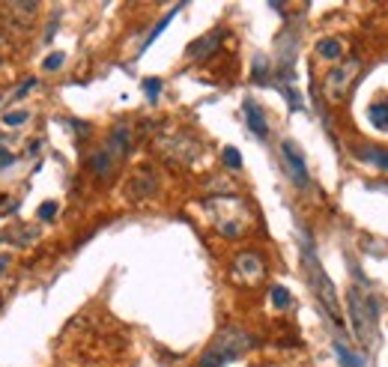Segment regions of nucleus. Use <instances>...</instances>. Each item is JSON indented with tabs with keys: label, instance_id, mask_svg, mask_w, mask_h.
Masks as SVG:
<instances>
[{
	"label": "nucleus",
	"instance_id": "1",
	"mask_svg": "<svg viewBox=\"0 0 388 367\" xmlns=\"http://www.w3.org/2000/svg\"><path fill=\"white\" fill-rule=\"evenodd\" d=\"M347 311H350V322H353V334L358 337L362 346H373L377 341V319H379V305L373 299V292L367 290V284L350 287L347 292Z\"/></svg>",
	"mask_w": 388,
	"mask_h": 367
},
{
	"label": "nucleus",
	"instance_id": "2",
	"mask_svg": "<svg viewBox=\"0 0 388 367\" xmlns=\"http://www.w3.org/2000/svg\"><path fill=\"white\" fill-rule=\"evenodd\" d=\"M301 266H305V275H308V281H311V290L317 292L320 305H323L326 311H328V317L335 319V326L340 329V326H343V319H340V305H338V292H335L332 281H328L326 269L320 266V260H317V254H314L311 242H305V251H301Z\"/></svg>",
	"mask_w": 388,
	"mask_h": 367
},
{
	"label": "nucleus",
	"instance_id": "3",
	"mask_svg": "<svg viewBox=\"0 0 388 367\" xmlns=\"http://www.w3.org/2000/svg\"><path fill=\"white\" fill-rule=\"evenodd\" d=\"M358 72H362V60L358 57H350V60L332 66L326 75V96L332 102H343L347 93L353 90V81L358 78Z\"/></svg>",
	"mask_w": 388,
	"mask_h": 367
},
{
	"label": "nucleus",
	"instance_id": "4",
	"mask_svg": "<svg viewBox=\"0 0 388 367\" xmlns=\"http://www.w3.org/2000/svg\"><path fill=\"white\" fill-rule=\"evenodd\" d=\"M254 344H257V341H254V337H251L245 329H239V326H224L218 334H215V341H212L209 349L221 352L227 361H236L239 356H245V352H248Z\"/></svg>",
	"mask_w": 388,
	"mask_h": 367
},
{
	"label": "nucleus",
	"instance_id": "5",
	"mask_svg": "<svg viewBox=\"0 0 388 367\" xmlns=\"http://www.w3.org/2000/svg\"><path fill=\"white\" fill-rule=\"evenodd\" d=\"M281 158H284V168H287V173H290V180L296 182V188H308L311 176H308V165H305V153H301L293 141H284L281 143Z\"/></svg>",
	"mask_w": 388,
	"mask_h": 367
},
{
	"label": "nucleus",
	"instance_id": "6",
	"mask_svg": "<svg viewBox=\"0 0 388 367\" xmlns=\"http://www.w3.org/2000/svg\"><path fill=\"white\" fill-rule=\"evenodd\" d=\"M263 275H266V263H263L260 254H254V251L236 254V260H233V278H236L239 284H260Z\"/></svg>",
	"mask_w": 388,
	"mask_h": 367
},
{
	"label": "nucleus",
	"instance_id": "7",
	"mask_svg": "<svg viewBox=\"0 0 388 367\" xmlns=\"http://www.w3.org/2000/svg\"><path fill=\"white\" fill-rule=\"evenodd\" d=\"M224 39H227V31H224V27H215L212 33L194 39L192 45L185 48V57H189V60H200V63H204V60H209V57L221 48V42H224Z\"/></svg>",
	"mask_w": 388,
	"mask_h": 367
},
{
	"label": "nucleus",
	"instance_id": "8",
	"mask_svg": "<svg viewBox=\"0 0 388 367\" xmlns=\"http://www.w3.org/2000/svg\"><path fill=\"white\" fill-rule=\"evenodd\" d=\"M155 192H159V180H155L153 170H138L132 180H128V195H132L135 200H143V197H153Z\"/></svg>",
	"mask_w": 388,
	"mask_h": 367
},
{
	"label": "nucleus",
	"instance_id": "9",
	"mask_svg": "<svg viewBox=\"0 0 388 367\" xmlns=\"http://www.w3.org/2000/svg\"><path fill=\"white\" fill-rule=\"evenodd\" d=\"M132 143H135V141H132V128H128L126 123H120L117 128L111 131V138H108V146H105V150L120 161V158H126L128 153H132Z\"/></svg>",
	"mask_w": 388,
	"mask_h": 367
},
{
	"label": "nucleus",
	"instance_id": "10",
	"mask_svg": "<svg viewBox=\"0 0 388 367\" xmlns=\"http://www.w3.org/2000/svg\"><path fill=\"white\" fill-rule=\"evenodd\" d=\"M242 111H245V123H248V128L254 131L257 138L260 141H266L269 138V123H266V114H263V108L257 105V102H245V105H242Z\"/></svg>",
	"mask_w": 388,
	"mask_h": 367
},
{
	"label": "nucleus",
	"instance_id": "11",
	"mask_svg": "<svg viewBox=\"0 0 388 367\" xmlns=\"http://www.w3.org/2000/svg\"><path fill=\"white\" fill-rule=\"evenodd\" d=\"M90 170L99 176V180H108V176L113 173V168H117V158H113L108 150H96L93 155H90Z\"/></svg>",
	"mask_w": 388,
	"mask_h": 367
},
{
	"label": "nucleus",
	"instance_id": "12",
	"mask_svg": "<svg viewBox=\"0 0 388 367\" xmlns=\"http://www.w3.org/2000/svg\"><path fill=\"white\" fill-rule=\"evenodd\" d=\"M355 158L367 161V165H377L382 170H388V150H382V146H355Z\"/></svg>",
	"mask_w": 388,
	"mask_h": 367
},
{
	"label": "nucleus",
	"instance_id": "13",
	"mask_svg": "<svg viewBox=\"0 0 388 367\" xmlns=\"http://www.w3.org/2000/svg\"><path fill=\"white\" fill-rule=\"evenodd\" d=\"M4 239H9L12 245L27 248V245H33V242L39 239V230H36L33 224H21V227H16V230H6V236H4Z\"/></svg>",
	"mask_w": 388,
	"mask_h": 367
},
{
	"label": "nucleus",
	"instance_id": "14",
	"mask_svg": "<svg viewBox=\"0 0 388 367\" xmlns=\"http://www.w3.org/2000/svg\"><path fill=\"white\" fill-rule=\"evenodd\" d=\"M367 120L373 128H379V131H388V99L382 102H373L370 111H367Z\"/></svg>",
	"mask_w": 388,
	"mask_h": 367
},
{
	"label": "nucleus",
	"instance_id": "15",
	"mask_svg": "<svg viewBox=\"0 0 388 367\" xmlns=\"http://www.w3.org/2000/svg\"><path fill=\"white\" fill-rule=\"evenodd\" d=\"M335 356H338V361H340L343 367H365L362 356H358V352H353L343 341H338V337H335Z\"/></svg>",
	"mask_w": 388,
	"mask_h": 367
},
{
	"label": "nucleus",
	"instance_id": "16",
	"mask_svg": "<svg viewBox=\"0 0 388 367\" xmlns=\"http://www.w3.org/2000/svg\"><path fill=\"white\" fill-rule=\"evenodd\" d=\"M317 54L323 60H340L343 57V42L340 39H320L317 42Z\"/></svg>",
	"mask_w": 388,
	"mask_h": 367
},
{
	"label": "nucleus",
	"instance_id": "17",
	"mask_svg": "<svg viewBox=\"0 0 388 367\" xmlns=\"http://www.w3.org/2000/svg\"><path fill=\"white\" fill-rule=\"evenodd\" d=\"M179 9H182V4H179V6H174V9H170V12H167V16H165V18L159 21V24H155V27H153V31H150V36H147V42H143V48H140V51H147V48L153 45V42H155V39H159V36H162V31H165V27L170 24V18H174V16H177V12H179Z\"/></svg>",
	"mask_w": 388,
	"mask_h": 367
},
{
	"label": "nucleus",
	"instance_id": "18",
	"mask_svg": "<svg viewBox=\"0 0 388 367\" xmlns=\"http://www.w3.org/2000/svg\"><path fill=\"white\" fill-rule=\"evenodd\" d=\"M269 296H272V305H275L278 311H287V307L293 305V296H290V290H287V287H278V284H275Z\"/></svg>",
	"mask_w": 388,
	"mask_h": 367
},
{
	"label": "nucleus",
	"instance_id": "19",
	"mask_svg": "<svg viewBox=\"0 0 388 367\" xmlns=\"http://www.w3.org/2000/svg\"><path fill=\"white\" fill-rule=\"evenodd\" d=\"M6 9L12 12V16H18L21 24H31V18L36 16V4H9Z\"/></svg>",
	"mask_w": 388,
	"mask_h": 367
},
{
	"label": "nucleus",
	"instance_id": "20",
	"mask_svg": "<svg viewBox=\"0 0 388 367\" xmlns=\"http://www.w3.org/2000/svg\"><path fill=\"white\" fill-rule=\"evenodd\" d=\"M221 158H224V165H227L230 170H239V168H242V153L236 150V146H224Z\"/></svg>",
	"mask_w": 388,
	"mask_h": 367
},
{
	"label": "nucleus",
	"instance_id": "21",
	"mask_svg": "<svg viewBox=\"0 0 388 367\" xmlns=\"http://www.w3.org/2000/svg\"><path fill=\"white\" fill-rule=\"evenodd\" d=\"M27 120H31V111H24V108H18V111H6V114H4V126H24Z\"/></svg>",
	"mask_w": 388,
	"mask_h": 367
},
{
	"label": "nucleus",
	"instance_id": "22",
	"mask_svg": "<svg viewBox=\"0 0 388 367\" xmlns=\"http://www.w3.org/2000/svg\"><path fill=\"white\" fill-rule=\"evenodd\" d=\"M143 93H147L150 102H159V93H162V78H143Z\"/></svg>",
	"mask_w": 388,
	"mask_h": 367
},
{
	"label": "nucleus",
	"instance_id": "23",
	"mask_svg": "<svg viewBox=\"0 0 388 367\" xmlns=\"http://www.w3.org/2000/svg\"><path fill=\"white\" fill-rule=\"evenodd\" d=\"M36 87H39V78H24L18 90L9 96V102H18V99H24V96H31V93L36 90Z\"/></svg>",
	"mask_w": 388,
	"mask_h": 367
},
{
	"label": "nucleus",
	"instance_id": "24",
	"mask_svg": "<svg viewBox=\"0 0 388 367\" xmlns=\"http://www.w3.org/2000/svg\"><path fill=\"white\" fill-rule=\"evenodd\" d=\"M251 75H254L257 84H266V81H269V63H266V57H257Z\"/></svg>",
	"mask_w": 388,
	"mask_h": 367
},
{
	"label": "nucleus",
	"instance_id": "25",
	"mask_svg": "<svg viewBox=\"0 0 388 367\" xmlns=\"http://www.w3.org/2000/svg\"><path fill=\"white\" fill-rule=\"evenodd\" d=\"M63 63H66V54H63V51H57V54H48V57H45V63H42V66H45V72H57Z\"/></svg>",
	"mask_w": 388,
	"mask_h": 367
},
{
	"label": "nucleus",
	"instance_id": "26",
	"mask_svg": "<svg viewBox=\"0 0 388 367\" xmlns=\"http://www.w3.org/2000/svg\"><path fill=\"white\" fill-rule=\"evenodd\" d=\"M57 209H60V207H57L54 200H45V203L39 207V221H51V218L57 215Z\"/></svg>",
	"mask_w": 388,
	"mask_h": 367
},
{
	"label": "nucleus",
	"instance_id": "27",
	"mask_svg": "<svg viewBox=\"0 0 388 367\" xmlns=\"http://www.w3.org/2000/svg\"><path fill=\"white\" fill-rule=\"evenodd\" d=\"M12 165H16V153H9L6 146H0V170H6Z\"/></svg>",
	"mask_w": 388,
	"mask_h": 367
},
{
	"label": "nucleus",
	"instance_id": "28",
	"mask_svg": "<svg viewBox=\"0 0 388 367\" xmlns=\"http://www.w3.org/2000/svg\"><path fill=\"white\" fill-rule=\"evenodd\" d=\"M9 263H12V257H9V254H0V275H4V272L9 269Z\"/></svg>",
	"mask_w": 388,
	"mask_h": 367
},
{
	"label": "nucleus",
	"instance_id": "29",
	"mask_svg": "<svg viewBox=\"0 0 388 367\" xmlns=\"http://www.w3.org/2000/svg\"><path fill=\"white\" fill-rule=\"evenodd\" d=\"M54 31H57V18L48 24V31H45V42H51V36H54Z\"/></svg>",
	"mask_w": 388,
	"mask_h": 367
},
{
	"label": "nucleus",
	"instance_id": "30",
	"mask_svg": "<svg viewBox=\"0 0 388 367\" xmlns=\"http://www.w3.org/2000/svg\"><path fill=\"white\" fill-rule=\"evenodd\" d=\"M0 63H4V57H0Z\"/></svg>",
	"mask_w": 388,
	"mask_h": 367
}]
</instances>
